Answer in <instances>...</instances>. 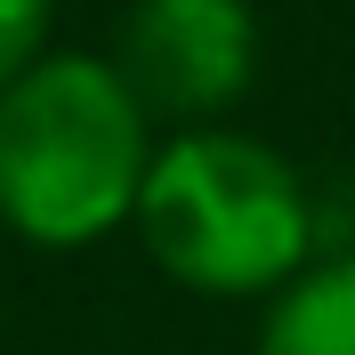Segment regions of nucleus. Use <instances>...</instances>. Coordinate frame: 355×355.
Segmentation results:
<instances>
[{
	"instance_id": "1",
	"label": "nucleus",
	"mask_w": 355,
	"mask_h": 355,
	"mask_svg": "<svg viewBox=\"0 0 355 355\" xmlns=\"http://www.w3.org/2000/svg\"><path fill=\"white\" fill-rule=\"evenodd\" d=\"M154 121L113 57H33L0 89V226L41 250H81L137 218Z\"/></svg>"
},
{
	"instance_id": "2",
	"label": "nucleus",
	"mask_w": 355,
	"mask_h": 355,
	"mask_svg": "<svg viewBox=\"0 0 355 355\" xmlns=\"http://www.w3.org/2000/svg\"><path fill=\"white\" fill-rule=\"evenodd\" d=\"M137 234L154 266L186 291L210 299H250V291H283L315 243L307 186L275 146L243 130H178L154 146V170L137 186Z\"/></svg>"
},
{
	"instance_id": "3",
	"label": "nucleus",
	"mask_w": 355,
	"mask_h": 355,
	"mask_svg": "<svg viewBox=\"0 0 355 355\" xmlns=\"http://www.w3.org/2000/svg\"><path fill=\"white\" fill-rule=\"evenodd\" d=\"M113 73L130 81L146 121L210 130L259 73V17L250 0H137L121 17Z\"/></svg>"
},
{
	"instance_id": "4",
	"label": "nucleus",
	"mask_w": 355,
	"mask_h": 355,
	"mask_svg": "<svg viewBox=\"0 0 355 355\" xmlns=\"http://www.w3.org/2000/svg\"><path fill=\"white\" fill-rule=\"evenodd\" d=\"M259 355H355V259L299 266L266 307Z\"/></svg>"
},
{
	"instance_id": "5",
	"label": "nucleus",
	"mask_w": 355,
	"mask_h": 355,
	"mask_svg": "<svg viewBox=\"0 0 355 355\" xmlns=\"http://www.w3.org/2000/svg\"><path fill=\"white\" fill-rule=\"evenodd\" d=\"M49 8H57V0H0V89H8L33 57H41Z\"/></svg>"
}]
</instances>
